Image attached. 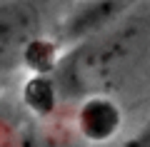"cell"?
<instances>
[{
	"mask_svg": "<svg viewBox=\"0 0 150 147\" xmlns=\"http://www.w3.org/2000/svg\"><path fill=\"white\" fill-rule=\"evenodd\" d=\"M0 147H20V130L0 115Z\"/></svg>",
	"mask_w": 150,
	"mask_h": 147,
	"instance_id": "cell-7",
	"label": "cell"
},
{
	"mask_svg": "<svg viewBox=\"0 0 150 147\" xmlns=\"http://www.w3.org/2000/svg\"><path fill=\"white\" fill-rule=\"evenodd\" d=\"M135 5V0H80L68 15L63 18L55 40L63 47H73L90 37L100 35L103 30L120 23Z\"/></svg>",
	"mask_w": 150,
	"mask_h": 147,
	"instance_id": "cell-3",
	"label": "cell"
},
{
	"mask_svg": "<svg viewBox=\"0 0 150 147\" xmlns=\"http://www.w3.org/2000/svg\"><path fill=\"white\" fill-rule=\"evenodd\" d=\"M150 30L145 20L125 15L100 35L68 47L53 77L65 100H83L88 95H105L108 87L123 80L138 65Z\"/></svg>",
	"mask_w": 150,
	"mask_h": 147,
	"instance_id": "cell-1",
	"label": "cell"
},
{
	"mask_svg": "<svg viewBox=\"0 0 150 147\" xmlns=\"http://www.w3.org/2000/svg\"><path fill=\"white\" fill-rule=\"evenodd\" d=\"M73 127L83 142L103 145V142H110L123 127V110L108 95H88L78 100Z\"/></svg>",
	"mask_w": 150,
	"mask_h": 147,
	"instance_id": "cell-4",
	"label": "cell"
},
{
	"mask_svg": "<svg viewBox=\"0 0 150 147\" xmlns=\"http://www.w3.org/2000/svg\"><path fill=\"white\" fill-rule=\"evenodd\" d=\"M38 35L43 13L35 0H0V75L23 68V53Z\"/></svg>",
	"mask_w": 150,
	"mask_h": 147,
	"instance_id": "cell-2",
	"label": "cell"
},
{
	"mask_svg": "<svg viewBox=\"0 0 150 147\" xmlns=\"http://www.w3.org/2000/svg\"><path fill=\"white\" fill-rule=\"evenodd\" d=\"M80 140L73 125H65L58 117L35 120L28 130H20V147H75Z\"/></svg>",
	"mask_w": 150,
	"mask_h": 147,
	"instance_id": "cell-6",
	"label": "cell"
},
{
	"mask_svg": "<svg viewBox=\"0 0 150 147\" xmlns=\"http://www.w3.org/2000/svg\"><path fill=\"white\" fill-rule=\"evenodd\" d=\"M20 100L35 120L58 117V110L63 105V97H60L53 75H30L20 87Z\"/></svg>",
	"mask_w": 150,
	"mask_h": 147,
	"instance_id": "cell-5",
	"label": "cell"
},
{
	"mask_svg": "<svg viewBox=\"0 0 150 147\" xmlns=\"http://www.w3.org/2000/svg\"><path fill=\"white\" fill-rule=\"evenodd\" d=\"M123 147H150V117L125 140Z\"/></svg>",
	"mask_w": 150,
	"mask_h": 147,
	"instance_id": "cell-8",
	"label": "cell"
}]
</instances>
